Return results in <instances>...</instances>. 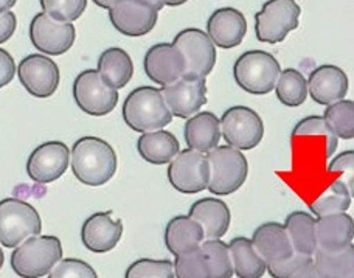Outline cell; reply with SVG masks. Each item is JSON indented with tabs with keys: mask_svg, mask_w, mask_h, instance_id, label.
<instances>
[{
	"mask_svg": "<svg viewBox=\"0 0 354 278\" xmlns=\"http://www.w3.org/2000/svg\"><path fill=\"white\" fill-rule=\"evenodd\" d=\"M97 72L107 86L120 91L134 77V64L123 48L111 47L100 55Z\"/></svg>",
	"mask_w": 354,
	"mask_h": 278,
	"instance_id": "27",
	"label": "cell"
},
{
	"mask_svg": "<svg viewBox=\"0 0 354 278\" xmlns=\"http://www.w3.org/2000/svg\"><path fill=\"white\" fill-rule=\"evenodd\" d=\"M210 165L208 192L216 196H229L244 185L249 174V162L243 151L229 145H218L207 153Z\"/></svg>",
	"mask_w": 354,
	"mask_h": 278,
	"instance_id": "4",
	"label": "cell"
},
{
	"mask_svg": "<svg viewBox=\"0 0 354 278\" xmlns=\"http://www.w3.org/2000/svg\"><path fill=\"white\" fill-rule=\"evenodd\" d=\"M16 2L17 0H0V15L11 11V8L16 5Z\"/></svg>",
	"mask_w": 354,
	"mask_h": 278,
	"instance_id": "46",
	"label": "cell"
},
{
	"mask_svg": "<svg viewBox=\"0 0 354 278\" xmlns=\"http://www.w3.org/2000/svg\"><path fill=\"white\" fill-rule=\"evenodd\" d=\"M120 2H122V0H93L95 5H98L100 8H104V10H111Z\"/></svg>",
	"mask_w": 354,
	"mask_h": 278,
	"instance_id": "45",
	"label": "cell"
},
{
	"mask_svg": "<svg viewBox=\"0 0 354 278\" xmlns=\"http://www.w3.org/2000/svg\"><path fill=\"white\" fill-rule=\"evenodd\" d=\"M123 235L122 219H112L111 212H98L88 216L81 229V241L93 254H106L120 243Z\"/></svg>",
	"mask_w": 354,
	"mask_h": 278,
	"instance_id": "18",
	"label": "cell"
},
{
	"mask_svg": "<svg viewBox=\"0 0 354 278\" xmlns=\"http://www.w3.org/2000/svg\"><path fill=\"white\" fill-rule=\"evenodd\" d=\"M188 216H192L204 230L205 239H221L232 223V213L224 201L216 198H204L196 201L189 207Z\"/></svg>",
	"mask_w": 354,
	"mask_h": 278,
	"instance_id": "22",
	"label": "cell"
},
{
	"mask_svg": "<svg viewBox=\"0 0 354 278\" xmlns=\"http://www.w3.org/2000/svg\"><path fill=\"white\" fill-rule=\"evenodd\" d=\"M283 225L286 229L290 245H292L295 254L313 258L314 252L317 250L315 216L308 212L297 210L288 214Z\"/></svg>",
	"mask_w": 354,
	"mask_h": 278,
	"instance_id": "28",
	"label": "cell"
},
{
	"mask_svg": "<svg viewBox=\"0 0 354 278\" xmlns=\"http://www.w3.org/2000/svg\"><path fill=\"white\" fill-rule=\"evenodd\" d=\"M16 75V62L6 50L0 48V89L8 86Z\"/></svg>",
	"mask_w": 354,
	"mask_h": 278,
	"instance_id": "42",
	"label": "cell"
},
{
	"mask_svg": "<svg viewBox=\"0 0 354 278\" xmlns=\"http://www.w3.org/2000/svg\"><path fill=\"white\" fill-rule=\"evenodd\" d=\"M280 73L281 67L275 56L263 50L243 53L233 66L236 84L252 95H266L274 91Z\"/></svg>",
	"mask_w": 354,
	"mask_h": 278,
	"instance_id": "5",
	"label": "cell"
},
{
	"mask_svg": "<svg viewBox=\"0 0 354 278\" xmlns=\"http://www.w3.org/2000/svg\"><path fill=\"white\" fill-rule=\"evenodd\" d=\"M301 8L295 0H268L255 15V33L258 41L278 44L299 28Z\"/></svg>",
	"mask_w": 354,
	"mask_h": 278,
	"instance_id": "8",
	"label": "cell"
},
{
	"mask_svg": "<svg viewBox=\"0 0 354 278\" xmlns=\"http://www.w3.org/2000/svg\"><path fill=\"white\" fill-rule=\"evenodd\" d=\"M183 137L189 149L207 154L221 142V124L213 112H198L187 118Z\"/></svg>",
	"mask_w": 354,
	"mask_h": 278,
	"instance_id": "24",
	"label": "cell"
},
{
	"mask_svg": "<svg viewBox=\"0 0 354 278\" xmlns=\"http://www.w3.org/2000/svg\"><path fill=\"white\" fill-rule=\"evenodd\" d=\"M173 268L176 278H212L208 261L201 248L174 257Z\"/></svg>",
	"mask_w": 354,
	"mask_h": 278,
	"instance_id": "36",
	"label": "cell"
},
{
	"mask_svg": "<svg viewBox=\"0 0 354 278\" xmlns=\"http://www.w3.org/2000/svg\"><path fill=\"white\" fill-rule=\"evenodd\" d=\"M354 221L348 213L325 214L315 218L317 249L326 252L344 250L353 244Z\"/></svg>",
	"mask_w": 354,
	"mask_h": 278,
	"instance_id": "21",
	"label": "cell"
},
{
	"mask_svg": "<svg viewBox=\"0 0 354 278\" xmlns=\"http://www.w3.org/2000/svg\"><path fill=\"white\" fill-rule=\"evenodd\" d=\"M214 47L229 50L235 48L243 42L248 33V22L241 11L232 6L219 8L208 17L207 31Z\"/></svg>",
	"mask_w": 354,
	"mask_h": 278,
	"instance_id": "19",
	"label": "cell"
},
{
	"mask_svg": "<svg viewBox=\"0 0 354 278\" xmlns=\"http://www.w3.org/2000/svg\"><path fill=\"white\" fill-rule=\"evenodd\" d=\"M17 75L25 91L36 98L52 97L58 91L61 80L56 62L41 53L25 56L17 66Z\"/></svg>",
	"mask_w": 354,
	"mask_h": 278,
	"instance_id": "13",
	"label": "cell"
},
{
	"mask_svg": "<svg viewBox=\"0 0 354 278\" xmlns=\"http://www.w3.org/2000/svg\"><path fill=\"white\" fill-rule=\"evenodd\" d=\"M204 239L205 237L202 227L188 214H177L168 221L165 229V245L174 257L201 248Z\"/></svg>",
	"mask_w": 354,
	"mask_h": 278,
	"instance_id": "25",
	"label": "cell"
},
{
	"mask_svg": "<svg viewBox=\"0 0 354 278\" xmlns=\"http://www.w3.org/2000/svg\"><path fill=\"white\" fill-rule=\"evenodd\" d=\"M210 179V165L207 154L194 149H183L169 162L168 180L176 192L183 194H196L204 192Z\"/></svg>",
	"mask_w": 354,
	"mask_h": 278,
	"instance_id": "11",
	"label": "cell"
},
{
	"mask_svg": "<svg viewBox=\"0 0 354 278\" xmlns=\"http://www.w3.org/2000/svg\"><path fill=\"white\" fill-rule=\"evenodd\" d=\"M308 93L314 103L330 106L345 98L348 92V77L342 68L333 64H324L314 68L306 80Z\"/></svg>",
	"mask_w": 354,
	"mask_h": 278,
	"instance_id": "20",
	"label": "cell"
},
{
	"mask_svg": "<svg viewBox=\"0 0 354 278\" xmlns=\"http://www.w3.org/2000/svg\"><path fill=\"white\" fill-rule=\"evenodd\" d=\"M300 136H320L325 138V157L331 159L334 153L337 151L339 138L333 134L330 126L325 122L324 117L320 115H309L306 118L300 120L299 123L294 126L292 137Z\"/></svg>",
	"mask_w": 354,
	"mask_h": 278,
	"instance_id": "35",
	"label": "cell"
},
{
	"mask_svg": "<svg viewBox=\"0 0 354 278\" xmlns=\"http://www.w3.org/2000/svg\"><path fill=\"white\" fill-rule=\"evenodd\" d=\"M48 278H98L97 270L78 258H61L50 270Z\"/></svg>",
	"mask_w": 354,
	"mask_h": 278,
	"instance_id": "39",
	"label": "cell"
},
{
	"mask_svg": "<svg viewBox=\"0 0 354 278\" xmlns=\"http://www.w3.org/2000/svg\"><path fill=\"white\" fill-rule=\"evenodd\" d=\"M62 258L58 237L36 235L25 239L11 254V269L21 278H41L50 274Z\"/></svg>",
	"mask_w": 354,
	"mask_h": 278,
	"instance_id": "3",
	"label": "cell"
},
{
	"mask_svg": "<svg viewBox=\"0 0 354 278\" xmlns=\"http://www.w3.org/2000/svg\"><path fill=\"white\" fill-rule=\"evenodd\" d=\"M313 263L325 278H354V245L337 252L317 249Z\"/></svg>",
	"mask_w": 354,
	"mask_h": 278,
	"instance_id": "31",
	"label": "cell"
},
{
	"mask_svg": "<svg viewBox=\"0 0 354 278\" xmlns=\"http://www.w3.org/2000/svg\"><path fill=\"white\" fill-rule=\"evenodd\" d=\"M328 173H340L348 178V188L353 193V179H354V151H344L333 157V160L328 163Z\"/></svg>",
	"mask_w": 354,
	"mask_h": 278,
	"instance_id": "41",
	"label": "cell"
},
{
	"mask_svg": "<svg viewBox=\"0 0 354 278\" xmlns=\"http://www.w3.org/2000/svg\"><path fill=\"white\" fill-rule=\"evenodd\" d=\"M143 2H147V3H149L151 6H154V8H156L157 11H160V10L163 8V2H162V0H143Z\"/></svg>",
	"mask_w": 354,
	"mask_h": 278,
	"instance_id": "48",
	"label": "cell"
},
{
	"mask_svg": "<svg viewBox=\"0 0 354 278\" xmlns=\"http://www.w3.org/2000/svg\"><path fill=\"white\" fill-rule=\"evenodd\" d=\"M275 93L280 103L288 107L303 104L308 98L306 78L295 68H284L277 80Z\"/></svg>",
	"mask_w": 354,
	"mask_h": 278,
	"instance_id": "32",
	"label": "cell"
},
{
	"mask_svg": "<svg viewBox=\"0 0 354 278\" xmlns=\"http://www.w3.org/2000/svg\"><path fill=\"white\" fill-rule=\"evenodd\" d=\"M145 73L159 86H168L185 73V59L173 42H160L145 55Z\"/></svg>",
	"mask_w": 354,
	"mask_h": 278,
	"instance_id": "17",
	"label": "cell"
},
{
	"mask_svg": "<svg viewBox=\"0 0 354 278\" xmlns=\"http://www.w3.org/2000/svg\"><path fill=\"white\" fill-rule=\"evenodd\" d=\"M163 6H180L183 3H187L188 0H162Z\"/></svg>",
	"mask_w": 354,
	"mask_h": 278,
	"instance_id": "47",
	"label": "cell"
},
{
	"mask_svg": "<svg viewBox=\"0 0 354 278\" xmlns=\"http://www.w3.org/2000/svg\"><path fill=\"white\" fill-rule=\"evenodd\" d=\"M71 165V149L59 140L46 142L30 154L27 174L37 184H50L58 180Z\"/></svg>",
	"mask_w": 354,
	"mask_h": 278,
	"instance_id": "14",
	"label": "cell"
},
{
	"mask_svg": "<svg viewBox=\"0 0 354 278\" xmlns=\"http://www.w3.org/2000/svg\"><path fill=\"white\" fill-rule=\"evenodd\" d=\"M124 278H176L173 261L140 258L126 269Z\"/></svg>",
	"mask_w": 354,
	"mask_h": 278,
	"instance_id": "38",
	"label": "cell"
},
{
	"mask_svg": "<svg viewBox=\"0 0 354 278\" xmlns=\"http://www.w3.org/2000/svg\"><path fill=\"white\" fill-rule=\"evenodd\" d=\"M123 120L132 131L151 132L163 129L173 122V113L165 103L162 91L142 86L132 91L123 103Z\"/></svg>",
	"mask_w": 354,
	"mask_h": 278,
	"instance_id": "2",
	"label": "cell"
},
{
	"mask_svg": "<svg viewBox=\"0 0 354 278\" xmlns=\"http://www.w3.org/2000/svg\"><path fill=\"white\" fill-rule=\"evenodd\" d=\"M17 27V19L15 12H3L0 15V44L10 41V37L15 35Z\"/></svg>",
	"mask_w": 354,
	"mask_h": 278,
	"instance_id": "43",
	"label": "cell"
},
{
	"mask_svg": "<svg viewBox=\"0 0 354 278\" xmlns=\"http://www.w3.org/2000/svg\"><path fill=\"white\" fill-rule=\"evenodd\" d=\"M3 261H5V255H3L2 248H0V269H2V266H3Z\"/></svg>",
	"mask_w": 354,
	"mask_h": 278,
	"instance_id": "49",
	"label": "cell"
},
{
	"mask_svg": "<svg viewBox=\"0 0 354 278\" xmlns=\"http://www.w3.org/2000/svg\"><path fill=\"white\" fill-rule=\"evenodd\" d=\"M30 39L37 52L46 56H58L72 48L77 39V30L71 22H58L46 12H37L30 24Z\"/></svg>",
	"mask_w": 354,
	"mask_h": 278,
	"instance_id": "12",
	"label": "cell"
},
{
	"mask_svg": "<svg viewBox=\"0 0 354 278\" xmlns=\"http://www.w3.org/2000/svg\"><path fill=\"white\" fill-rule=\"evenodd\" d=\"M42 12L58 22H73L83 16L87 0H39Z\"/></svg>",
	"mask_w": 354,
	"mask_h": 278,
	"instance_id": "37",
	"label": "cell"
},
{
	"mask_svg": "<svg viewBox=\"0 0 354 278\" xmlns=\"http://www.w3.org/2000/svg\"><path fill=\"white\" fill-rule=\"evenodd\" d=\"M351 189L346 187L344 180H334L333 184L328 185L324 193L309 204V210L315 218L325 216V214L346 213L351 207Z\"/></svg>",
	"mask_w": 354,
	"mask_h": 278,
	"instance_id": "30",
	"label": "cell"
},
{
	"mask_svg": "<svg viewBox=\"0 0 354 278\" xmlns=\"http://www.w3.org/2000/svg\"><path fill=\"white\" fill-rule=\"evenodd\" d=\"M137 151L143 160L151 165H165L180 151L176 136L167 129L145 132L137 140Z\"/></svg>",
	"mask_w": 354,
	"mask_h": 278,
	"instance_id": "26",
	"label": "cell"
},
{
	"mask_svg": "<svg viewBox=\"0 0 354 278\" xmlns=\"http://www.w3.org/2000/svg\"><path fill=\"white\" fill-rule=\"evenodd\" d=\"M162 95L173 117L189 118L207 103V80L180 77L174 83L163 86Z\"/></svg>",
	"mask_w": 354,
	"mask_h": 278,
	"instance_id": "15",
	"label": "cell"
},
{
	"mask_svg": "<svg viewBox=\"0 0 354 278\" xmlns=\"http://www.w3.org/2000/svg\"><path fill=\"white\" fill-rule=\"evenodd\" d=\"M311 260L313 258L309 257L294 254L292 257H289L280 263L268 264V266H266V272H269L272 278H292V275L303 266V264H306Z\"/></svg>",
	"mask_w": 354,
	"mask_h": 278,
	"instance_id": "40",
	"label": "cell"
},
{
	"mask_svg": "<svg viewBox=\"0 0 354 278\" xmlns=\"http://www.w3.org/2000/svg\"><path fill=\"white\" fill-rule=\"evenodd\" d=\"M41 230L42 221L33 205L16 198L0 201V244L15 249Z\"/></svg>",
	"mask_w": 354,
	"mask_h": 278,
	"instance_id": "6",
	"label": "cell"
},
{
	"mask_svg": "<svg viewBox=\"0 0 354 278\" xmlns=\"http://www.w3.org/2000/svg\"><path fill=\"white\" fill-rule=\"evenodd\" d=\"M221 137L232 148L250 151L261 143L264 123L258 112L248 106L229 107L219 120Z\"/></svg>",
	"mask_w": 354,
	"mask_h": 278,
	"instance_id": "7",
	"label": "cell"
},
{
	"mask_svg": "<svg viewBox=\"0 0 354 278\" xmlns=\"http://www.w3.org/2000/svg\"><path fill=\"white\" fill-rule=\"evenodd\" d=\"M201 249L208 261L212 278H232L233 264L229 244L223 239H204Z\"/></svg>",
	"mask_w": 354,
	"mask_h": 278,
	"instance_id": "34",
	"label": "cell"
},
{
	"mask_svg": "<svg viewBox=\"0 0 354 278\" xmlns=\"http://www.w3.org/2000/svg\"><path fill=\"white\" fill-rule=\"evenodd\" d=\"M159 11L143 0H122L109 10V21L118 33L129 37L148 35L156 27Z\"/></svg>",
	"mask_w": 354,
	"mask_h": 278,
	"instance_id": "16",
	"label": "cell"
},
{
	"mask_svg": "<svg viewBox=\"0 0 354 278\" xmlns=\"http://www.w3.org/2000/svg\"><path fill=\"white\" fill-rule=\"evenodd\" d=\"M174 46L185 59V77L205 78L216 64V47L199 28H185L176 35Z\"/></svg>",
	"mask_w": 354,
	"mask_h": 278,
	"instance_id": "9",
	"label": "cell"
},
{
	"mask_svg": "<svg viewBox=\"0 0 354 278\" xmlns=\"http://www.w3.org/2000/svg\"><path fill=\"white\" fill-rule=\"evenodd\" d=\"M250 241L258 254L261 255L266 266L280 263L295 254L284 225L280 223H274V221L272 223H264L258 227L254 235H252Z\"/></svg>",
	"mask_w": 354,
	"mask_h": 278,
	"instance_id": "23",
	"label": "cell"
},
{
	"mask_svg": "<svg viewBox=\"0 0 354 278\" xmlns=\"http://www.w3.org/2000/svg\"><path fill=\"white\" fill-rule=\"evenodd\" d=\"M73 176L81 184L101 187L117 172V154L109 143L100 137H81L71 153Z\"/></svg>",
	"mask_w": 354,
	"mask_h": 278,
	"instance_id": "1",
	"label": "cell"
},
{
	"mask_svg": "<svg viewBox=\"0 0 354 278\" xmlns=\"http://www.w3.org/2000/svg\"><path fill=\"white\" fill-rule=\"evenodd\" d=\"M324 118L337 138L351 140L354 137V103L351 100L344 98L326 106Z\"/></svg>",
	"mask_w": 354,
	"mask_h": 278,
	"instance_id": "33",
	"label": "cell"
},
{
	"mask_svg": "<svg viewBox=\"0 0 354 278\" xmlns=\"http://www.w3.org/2000/svg\"><path fill=\"white\" fill-rule=\"evenodd\" d=\"M292 278H325V277L322 275L320 270L315 268V264L311 260L306 264H303V266L292 275Z\"/></svg>",
	"mask_w": 354,
	"mask_h": 278,
	"instance_id": "44",
	"label": "cell"
},
{
	"mask_svg": "<svg viewBox=\"0 0 354 278\" xmlns=\"http://www.w3.org/2000/svg\"><path fill=\"white\" fill-rule=\"evenodd\" d=\"M229 249L233 275L238 278H261L266 274V263L249 238H233Z\"/></svg>",
	"mask_w": 354,
	"mask_h": 278,
	"instance_id": "29",
	"label": "cell"
},
{
	"mask_svg": "<svg viewBox=\"0 0 354 278\" xmlns=\"http://www.w3.org/2000/svg\"><path fill=\"white\" fill-rule=\"evenodd\" d=\"M73 98L81 111L92 117H104L118 103V91L107 86L93 68L81 72L73 83Z\"/></svg>",
	"mask_w": 354,
	"mask_h": 278,
	"instance_id": "10",
	"label": "cell"
}]
</instances>
